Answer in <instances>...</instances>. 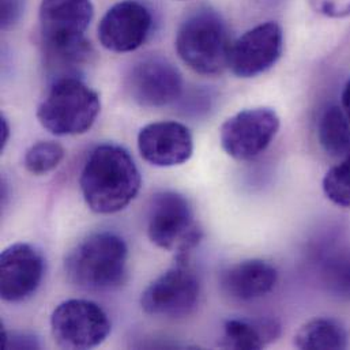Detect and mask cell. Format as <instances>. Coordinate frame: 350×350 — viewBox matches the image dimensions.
Here are the masks:
<instances>
[{
	"label": "cell",
	"mask_w": 350,
	"mask_h": 350,
	"mask_svg": "<svg viewBox=\"0 0 350 350\" xmlns=\"http://www.w3.org/2000/svg\"><path fill=\"white\" fill-rule=\"evenodd\" d=\"M81 191L90 210L112 214L126 208L138 195L141 172L130 153L115 145H101L82 170Z\"/></svg>",
	"instance_id": "6da1fadb"
},
{
	"label": "cell",
	"mask_w": 350,
	"mask_h": 350,
	"mask_svg": "<svg viewBox=\"0 0 350 350\" xmlns=\"http://www.w3.org/2000/svg\"><path fill=\"white\" fill-rule=\"evenodd\" d=\"M138 149L142 159L160 168L185 164L193 153L191 131L177 122L148 124L138 134Z\"/></svg>",
	"instance_id": "4fadbf2b"
},
{
	"label": "cell",
	"mask_w": 350,
	"mask_h": 350,
	"mask_svg": "<svg viewBox=\"0 0 350 350\" xmlns=\"http://www.w3.org/2000/svg\"><path fill=\"white\" fill-rule=\"evenodd\" d=\"M323 192L340 207H350V152L323 177Z\"/></svg>",
	"instance_id": "7402d4cb"
},
{
	"label": "cell",
	"mask_w": 350,
	"mask_h": 350,
	"mask_svg": "<svg viewBox=\"0 0 350 350\" xmlns=\"http://www.w3.org/2000/svg\"><path fill=\"white\" fill-rule=\"evenodd\" d=\"M126 89L141 107L161 108L175 103L183 92V78L175 66L161 56H146L129 71Z\"/></svg>",
	"instance_id": "9c48e42d"
},
{
	"label": "cell",
	"mask_w": 350,
	"mask_h": 350,
	"mask_svg": "<svg viewBox=\"0 0 350 350\" xmlns=\"http://www.w3.org/2000/svg\"><path fill=\"white\" fill-rule=\"evenodd\" d=\"M44 46V68L51 83L63 79H81L85 70L92 66L94 49L86 37Z\"/></svg>",
	"instance_id": "2e32d148"
},
{
	"label": "cell",
	"mask_w": 350,
	"mask_h": 350,
	"mask_svg": "<svg viewBox=\"0 0 350 350\" xmlns=\"http://www.w3.org/2000/svg\"><path fill=\"white\" fill-rule=\"evenodd\" d=\"M1 347L4 349L14 348V349H38L40 345L36 337L22 334V333H7L5 330L1 332Z\"/></svg>",
	"instance_id": "d4e9b609"
},
{
	"label": "cell",
	"mask_w": 350,
	"mask_h": 350,
	"mask_svg": "<svg viewBox=\"0 0 350 350\" xmlns=\"http://www.w3.org/2000/svg\"><path fill=\"white\" fill-rule=\"evenodd\" d=\"M342 109L350 120V79L347 82L342 92Z\"/></svg>",
	"instance_id": "4316f807"
},
{
	"label": "cell",
	"mask_w": 350,
	"mask_h": 350,
	"mask_svg": "<svg viewBox=\"0 0 350 350\" xmlns=\"http://www.w3.org/2000/svg\"><path fill=\"white\" fill-rule=\"evenodd\" d=\"M64 148L53 141H41L31 145L23 159V165L33 175H46L56 170L64 159Z\"/></svg>",
	"instance_id": "ffe728a7"
},
{
	"label": "cell",
	"mask_w": 350,
	"mask_h": 350,
	"mask_svg": "<svg viewBox=\"0 0 350 350\" xmlns=\"http://www.w3.org/2000/svg\"><path fill=\"white\" fill-rule=\"evenodd\" d=\"M232 44L224 19L211 8L191 12L176 34L180 59L200 75H218L228 68Z\"/></svg>",
	"instance_id": "3957f363"
},
{
	"label": "cell",
	"mask_w": 350,
	"mask_h": 350,
	"mask_svg": "<svg viewBox=\"0 0 350 350\" xmlns=\"http://www.w3.org/2000/svg\"><path fill=\"white\" fill-rule=\"evenodd\" d=\"M0 5V25L3 29H10L21 19L25 10V0H1Z\"/></svg>",
	"instance_id": "cb8c5ba5"
},
{
	"label": "cell",
	"mask_w": 350,
	"mask_h": 350,
	"mask_svg": "<svg viewBox=\"0 0 350 350\" xmlns=\"http://www.w3.org/2000/svg\"><path fill=\"white\" fill-rule=\"evenodd\" d=\"M280 332V325L273 319H230L224 325L219 345L225 349H262L275 341Z\"/></svg>",
	"instance_id": "e0dca14e"
},
{
	"label": "cell",
	"mask_w": 350,
	"mask_h": 350,
	"mask_svg": "<svg viewBox=\"0 0 350 350\" xmlns=\"http://www.w3.org/2000/svg\"><path fill=\"white\" fill-rule=\"evenodd\" d=\"M199 293V280L187 265V259H177L174 267L157 277L145 289L141 306L149 315L181 318L195 310Z\"/></svg>",
	"instance_id": "52a82bcc"
},
{
	"label": "cell",
	"mask_w": 350,
	"mask_h": 350,
	"mask_svg": "<svg viewBox=\"0 0 350 350\" xmlns=\"http://www.w3.org/2000/svg\"><path fill=\"white\" fill-rule=\"evenodd\" d=\"M318 138L323 150L332 157L350 152V120L342 108L329 107L318 123Z\"/></svg>",
	"instance_id": "d6986e66"
},
{
	"label": "cell",
	"mask_w": 350,
	"mask_h": 350,
	"mask_svg": "<svg viewBox=\"0 0 350 350\" xmlns=\"http://www.w3.org/2000/svg\"><path fill=\"white\" fill-rule=\"evenodd\" d=\"M129 248L116 233L98 232L74 247L64 260L68 281L86 291H111L122 285L127 273Z\"/></svg>",
	"instance_id": "7a4b0ae2"
},
{
	"label": "cell",
	"mask_w": 350,
	"mask_h": 350,
	"mask_svg": "<svg viewBox=\"0 0 350 350\" xmlns=\"http://www.w3.org/2000/svg\"><path fill=\"white\" fill-rule=\"evenodd\" d=\"M311 7L327 18H345L350 15V0H310Z\"/></svg>",
	"instance_id": "603a6c76"
},
{
	"label": "cell",
	"mask_w": 350,
	"mask_h": 350,
	"mask_svg": "<svg viewBox=\"0 0 350 350\" xmlns=\"http://www.w3.org/2000/svg\"><path fill=\"white\" fill-rule=\"evenodd\" d=\"M153 16L150 10L135 0L111 7L98 25L101 45L112 52H133L142 46L150 36Z\"/></svg>",
	"instance_id": "8fae6325"
},
{
	"label": "cell",
	"mask_w": 350,
	"mask_h": 350,
	"mask_svg": "<svg viewBox=\"0 0 350 350\" xmlns=\"http://www.w3.org/2000/svg\"><path fill=\"white\" fill-rule=\"evenodd\" d=\"M282 49V27L277 22L258 25L232 44L229 68L240 78L258 77L280 60Z\"/></svg>",
	"instance_id": "30bf717a"
},
{
	"label": "cell",
	"mask_w": 350,
	"mask_h": 350,
	"mask_svg": "<svg viewBox=\"0 0 350 350\" xmlns=\"http://www.w3.org/2000/svg\"><path fill=\"white\" fill-rule=\"evenodd\" d=\"M10 139V124L4 116L0 118V150H3Z\"/></svg>",
	"instance_id": "484cf974"
},
{
	"label": "cell",
	"mask_w": 350,
	"mask_h": 350,
	"mask_svg": "<svg viewBox=\"0 0 350 350\" xmlns=\"http://www.w3.org/2000/svg\"><path fill=\"white\" fill-rule=\"evenodd\" d=\"M349 337L345 327L333 319H312L295 337V347L303 350L347 349Z\"/></svg>",
	"instance_id": "ac0fdd59"
},
{
	"label": "cell",
	"mask_w": 350,
	"mask_h": 350,
	"mask_svg": "<svg viewBox=\"0 0 350 350\" xmlns=\"http://www.w3.org/2000/svg\"><path fill=\"white\" fill-rule=\"evenodd\" d=\"M100 109L98 93L82 79H63L51 83L37 109V119L53 135H79L92 129Z\"/></svg>",
	"instance_id": "277c9868"
},
{
	"label": "cell",
	"mask_w": 350,
	"mask_h": 350,
	"mask_svg": "<svg viewBox=\"0 0 350 350\" xmlns=\"http://www.w3.org/2000/svg\"><path fill=\"white\" fill-rule=\"evenodd\" d=\"M280 124V118L271 108L241 111L222 124L219 131L222 149L234 160H252L270 146Z\"/></svg>",
	"instance_id": "ba28073f"
},
{
	"label": "cell",
	"mask_w": 350,
	"mask_h": 350,
	"mask_svg": "<svg viewBox=\"0 0 350 350\" xmlns=\"http://www.w3.org/2000/svg\"><path fill=\"white\" fill-rule=\"evenodd\" d=\"M278 281L274 266L262 259H248L228 267L221 275V288L232 299L251 301L270 293Z\"/></svg>",
	"instance_id": "9a60e30c"
},
{
	"label": "cell",
	"mask_w": 350,
	"mask_h": 350,
	"mask_svg": "<svg viewBox=\"0 0 350 350\" xmlns=\"http://www.w3.org/2000/svg\"><path fill=\"white\" fill-rule=\"evenodd\" d=\"M51 330L56 344L64 349H92L107 340L111 322L98 304L71 299L55 308L51 317Z\"/></svg>",
	"instance_id": "8992f818"
},
{
	"label": "cell",
	"mask_w": 350,
	"mask_h": 350,
	"mask_svg": "<svg viewBox=\"0 0 350 350\" xmlns=\"http://www.w3.org/2000/svg\"><path fill=\"white\" fill-rule=\"evenodd\" d=\"M93 11L92 0H42L40 5L42 45L64 44L85 37Z\"/></svg>",
	"instance_id": "5bb4252c"
},
{
	"label": "cell",
	"mask_w": 350,
	"mask_h": 350,
	"mask_svg": "<svg viewBox=\"0 0 350 350\" xmlns=\"http://www.w3.org/2000/svg\"><path fill=\"white\" fill-rule=\"evenodd\" d=\"M44 277V258L30 244L16 243L0 255V293L8 303H21L31 297Z\"/></svg>",
	"instance_id": "7c38bea8"
},
{
	"label": "cell",
	"mask_w": 350,
	"mask_h": 350,
	"mask_svg": "<svg viewBox=\"0 0 350 350\" xmlns=\"http://www.w3.org/2000/svg\"><path fill=\"white\" fill-rule=\"evenodd\" d=\"M148 236L157 247L177 252V259H187L202 239L188 199L174 191L154 195L148 213Z\"/></svg>",
	"instance_id": "5b68a950"
},
{
	"label": "cell",
	"mask_w": 350,
	"mask_h": 350,
	"mask_svg": "<svg viewBox=\"0 0 350 350\" xmlns=\"http://www.w3.org/2000/svg\"><path fill=\"white\" fill-rule=\"evenodd\" d=\"M327 292L337 299H350V252L329 258L322 271Z\"/></svg>",
	"instance_id": "44dd1931"
}]
</instances>
